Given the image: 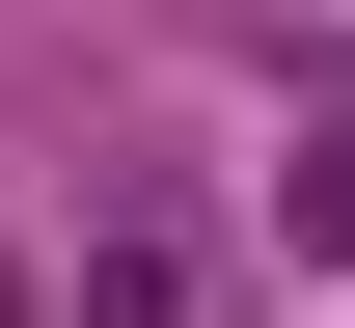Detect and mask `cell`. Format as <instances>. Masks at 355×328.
<instances>
[{"label":"cell","mask_w":355,"mask_h":328,"mask_svg":"<svg viewBox=\"0 0 355 328\" xmlns=\"http://www.w3.org/2000/svg\"><path fill=\"white\" fill-rule=\"evenodd\" d=\"M55 328H191V219H110L83 274H55Z\"/></svg>","instance_id":"1"},{"label":"cell","mask_w":355,"mask_h":328,"mask_svg":"<svg viewBox=\"0 0 355 328\" xmlns=\"http://www.w3.org/2000/svg\"><path fill=\"white\" fill-rule=\"evenodd\" d=\"M301 246H355V110H328V137H301Z\"/></svg>","instance_id":"2"}]
</instances>
